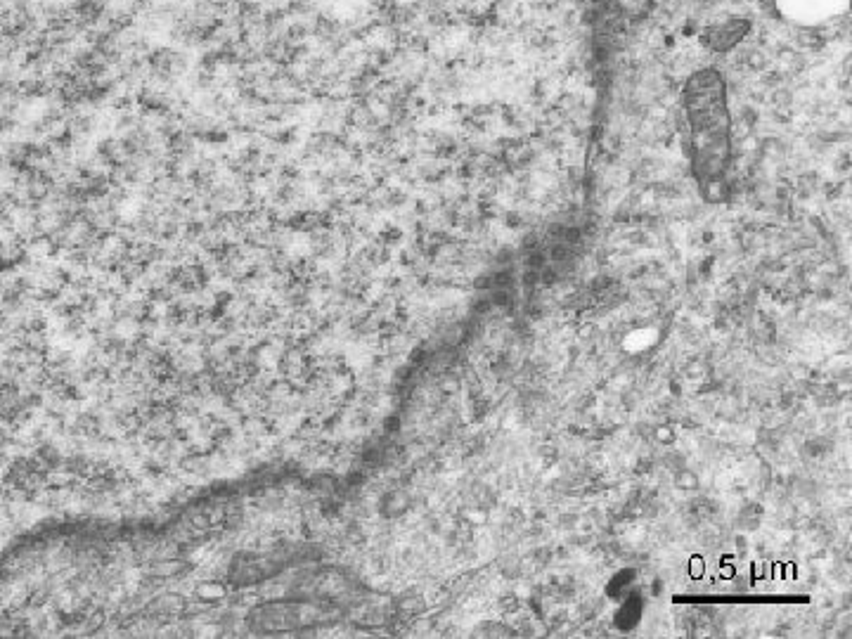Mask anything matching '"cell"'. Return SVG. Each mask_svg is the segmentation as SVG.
<instances>
[{
    "label": "cell",
    "instance_id": "6da1fadb",
    "mask_svg": "<svg viewBox=\"0 0 852 639\" xmlns=\"http://www.w3.org/2000/svg\"><path fill=\"white\" fill-rule=\"evenodd\" d=\"M748 29L751 27H748V22H744V19H729V22L710 29L706 34V41L710 48L718 50V53H727V50H732L734 45L748 34Z\"/></svg>",
    "mask_w": 852,
    "mask_h": 639
},
{
    "label": "cell",
    "instance_id": "7a4b0ae2",
    "mask_svg": "<svg viewBox=\"0 0 852 639\" xmlns=\"http://www.w3.org/2000/svg\"><path fill=\"white\" fill-rule=\"evenodd\" d=\"M150 573L154 578H161V580H166V578H176V576H180V573H185V564L183 561H178V559H166V561H157V564H154L152 568H150Z\"/></svg>",
    "mask_w": 852,
    "mask_h": 639
},
{
    "label": "cell",
    "instance_id": "3957f363",
    "mask_svg": "<svg viewBox=\"0 0 852 639\" xmlns=\"http://www.w3.org/2000/svg\"><path fill=\"white\" fill-rule=\"evenodd\" d=\"M150 606L154 611H183L187 604H185V597H180V595H176V592H173V595L157 597Z\"/></svg>",
    "mask_w": 852,
    "mask_h": 639
},
{
    "label": "cell",
    "instance_id": "277c9868",
    "mask_svg": "<svg viewBox=\"0 0 852 639\" xmlns=\"http://www.w3.org/2000/svg\"><path fill=\"white\" fill-rule=\"evenodd\" d=\"M199 597H204V599H221V597H225V587L223 585H216V583H206V585H202L199 587Z\"/></svg>",
    "mask_w": 852,
    "mask_h": 639
}]
</instances>
